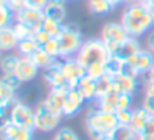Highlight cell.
I'll list each match as a JSON object with an SVG mask.
<instances>
[{
	"mask_svg": "<svg viewBox=\"0 0 154 140\" xmlns=\"http://www.w3.org/2000/svg\"><path fill=\"white\" fill-rule=\"evenodd\" d=\"M44 10H38V9H32V7H27L24 6L21 10H18L15 13V21L17 22H21L27 27H30L33 31H38L44 22Z\"/></svg>",
	"mask_w": 154,
	"mask_h": 140,
	"instance_id": "cell-12",
	"label": "cell"
},
{
	"mask_svg": "<svg viewBox=\"0 0 154 140\" xmlns=\"http://www.w3.org/2000/svg\"><path fill=\"white\" fill-rule=\"evenodd\" d=\"M154 55L145 48L136 52L133 57H130L126 61V72L135 75V76H147V73L153 69Z\"/></svg>",
	"mask_w": 154,
	"mask_h": 140,
	"instance_id": "cell-7",
	"label": "cell"
},
{
	"mask_svg": "<svg viewBox=\"0 0 154 140\" xmlns=\"http://www.w3.org/2000/svg\"><path fill=\"white\" fill-rule=\"evenodd\" d=\"M153 115H150L148 113V110L145 109V107H138V109H133V118H132V122H130V127L138 133V136H139V133H141V130L144 128V125L147 124V121L151 118Z\"/></svg>",
	"mask_w": 154,
	"mask_h": 140,
	"instance_id": "cell-23",
	"label": "cell"
},
{
	"mask_svg": "<svg viewBox=\"0 0 154 140\" xmlns=\"http://www.w3.org/2000/svg\"><path fill=\"white\" fill-rule=\"evenodd\" d=\"M97 140H115L112 137V134H106V136H102V137H99Z\"/></svg>",
	"mask_w": 154,
	"mask_h": 140,
	"instance_id": "cell-49",
	"label": "cell"
},
{
	"mask_svg": "<svg viewBox=\"0 0 154 140\" xmlns=\"http://www.w3.org/2000/svg\"><path fill=\"white\" fill-rule=\"evenodd\" d=\"M138 1H141V3H144V4H148L151 0H138Z\"/></svg>",
	"mask_w": 154,
	"mask_h": 140,
	"instance_id": "cell-53",
	"label": "cell"
},
{
	"mask_svg": "<svg viewBox=\"0 0 154 140\" xmlns=\"http://www.w3.org/2000/svg\"><path fill=\"white\" fill-rule=\"evenodd\" d=\"M55 39H57L58 46H60L61 58L75 57L76 52L79 51V48L84 43L82 33L76 24H64L61 33Z\"/></svg>",
	"mask_w": 154,
	"mask_h": 140,
	"instance_id": "cell-4",
	"label": "cell"
},
{
	"mask_svg": "<svg viewBox=\"0 0 154 140\" xmlns=\"http://www.w3.org/2000/svg\"><path fill=\"white\" fill-rule=\"evenodd\" d=\"M118 95L120 93L112 91V93L106 94L100 98H97L94 101V104L102 110V112H117V104H118Z\"/></svg>",
	"mask_w": 154,
	"mask_h": 140,
	"instance_id": "cell-21",
	"label": "cell"
},
{
	"mask_svg": "<svg viewBox=\"0 0 154 140\" xmlns=\"http://www.w3.org/2000/svg\"><path fill=\"white\" fill-rule=\"evenodd\" d=\"M42 76H44L45 84L50 87V90H54V88L69 90V88H70L69 82L66 81V78H64L63 73L60 72V69H58V66H57V61L52 64L51 67H48V69L44 70Z\"/></svg>",
	"mask_w": 154,
	"mask_h": 140,
	"instance_id": "cell-14",
	"label": "cell"
},
{
	"mask_svg": "<svg viewBox=\"0 0 154 140\" xmlns=\"http://www.w3.org/2000/svg\"><path fill=\"white\" fill-rule=\"evenodd\" d=\"M15 21V13L8 7H0V28L3 27H8V25H12Z\"/></svg>",
	"mask_w": 154,
	"mask_h": 140,
	"instance_id": "cell-36",
	"label": "cell"
},
{
	"mask_svg": "<svg viewBox=\"0 0 154 140\" xmlns=\"http://www.w3.org/2000/svg\"><path fill=\"white\" fill-rule=\"evenodd\" d=\"M114 7H117V6H120V4H124V0H108Z\"/></svg>",
	"mask_w": 154,
	"mask_h": 140,
	"instance_id": "cell-48",
	"label": "cell"
},
{
	"mask_svg": "<svg viewBox=\"0 0 154 140\" xmlns=\"http://www.w3.org/2000/svg\"><path fill=\"white\" fill-rule=\"evenodd\" d=\"M17 100H18V98H17ZM17 100L5 103L3 107L0 109V131H3L9 124H12V121H11V113H12V107H14V104L17 103Z\"/></svg>",
	"mask_w": 154,
	"mask_h": 140,
	"instance_id": "cell-30",
	"label": "cell"
},
{
	"mask_svg": "<svg viewBox=\"0 0 154 140\" xmlns=\"http://www.w3.org/2000/svg\"><path fill=\"white\" fill-rule=\"evenodd\" d=\"M139 140H154V139H150V137H139Z\"/></svg>",
	"mask_w": 154,
	"mask_h": 140,
	"instance_id": "cell-54",
	"label": "cell"
},
{
	"mask_svg": "<svg viewBox=\"0 0 154 140\" xmlns=\"http://www.w3.org/2000/svg\"><path fill=\"white\" fill-rule=\"evenodd\" d=\"M132 103H133V95H130V94H120V95H118L117 110H121V109H132Z\"/></svg>",
	"mask_w": 154,
	"mask_h": 140,
	"instance_id": "cell-40",
	"label": "cell"
},
{
	"mask_svg": "<svg viewBox=\"0 0 154 140\" xmlns=\"http://www.w3.org/2000/svg\"><path fill=\"white\" fill-rule=\"evenodd\" d=\"M0 81L2 82H5L9 88H12L14 91H20L21 88H23V82L17 78V75L15 73H2V76H0Z\"/></svg>",
	"mask_w": 154,
	"mask_h": 140,
	"instance_id": "cell-32",
	"label": "cell"
},
{
	"mask_svg": "<svg viewBox=\"0 0 154 140\" xmlns=\"http://www.w3.org/2000/svg\"><path fill=\"white\" fill-rule=\"evenodd\" d=\"M112 137L115 140H139L138 133L130 125H118L112 131Z\"/></svg>",
	"mask_w": 154,
	"mask_h": 140,
	"instance_id": "cell-29",
	"label": "cell"
},
{
	"mask_svg": "<svg viewBox=\"0 0 154 140\" xmlns=\"http://www.w3.org/2000/svg\"><path fill=\"white\" fill-rule=\"evenodd\" d=\"M2 58H3V52L0 51V63H2Z\"/></svg>",
	"mask_w": 154,
	"mask_h": 140,
	"instance_id": "cell-56",
	"label": "cell"
},
{
	"mask_svg": "<svg viewBox=\"0 0 154 140\" xmlns=\"http://www.w3.org/2000/svg\"><path fill=\"white\" fill-rule=\"evenodd\" d=\"M114 81V90L120 94H130L135 95V93L139 88V79L138 76L129 73V72H121L115 76H112Z\"/></svg>",
	"mask_w": 154,
	"mask_h": 140,
	"instance_id": "cell-11",
	"label": "cell"
},
{
	"mask_svg": "<svg viewBox=\"0 0 154 140\" xmlns=\"http://www.w3.org/2000/svg\"><path fill=\"white\" fill-rule=\"evenodd\" d=\"M139 137H150V139H154V116H151L147 124L144 125V128L141 130L139 133Z\"/></svg>",
	"mask_w": 154,
	"mask_h": 140,
	"instance_id": "cell-41",
	"label": "cell"
},
{
	"mask_svg": "<svg viewBox=\"0 0 154 140\" xmlns=\"http://www.w3.org/2000/svg\"><path fill=\"white\" fill-rule=\"evenodd\" d=\"M115 115L120 125H130L132 118H133V109H121V110H117Z\"/></svg>",
	"mask_w": 154,
	"mask_h": 140,
	"instance_id": "cell-38",
	"label": "cell"
},
{
	"mask_svg": "<svg viewBox=\"0 0 154 140\" xmlns=\"http://www.w3.org/2000/svg\"><path fill=\"white\" fill-rule=\"evenodd\" d=\"M145 81H150V82H154V66L153 69L147 73V76H145Z\"/></svg>",
	"mask_w": 154,
	"mask_h": 140,
	"instance_id": "cell-47",
	"label": "cell"
},
{
	"mask_svg": "<svg viewBox=\"0 0 154 140\" xmlns=\"http://www.w3.org/2000/svg\"><path fill=\"white\" fill-rule=\"evenodd\" d=\"M24 6H26V0H8V7L14 13H17L18 10H21Z\"/></svg>",
	"mask_w": 154,
	"mask_h": 140,
	"instance_id": "cell-44",
	"label": "cell"
},
{
	"mask_svg": "<svg viewBox=\"0 0 154 140\" xmlns=\"http://www.w3.org/2000/svg\"><path fill=\"white\" fill-rule=\"evenodd\" d=\"M20 60H21V55L18 52L5 54L2 58V63H0V72L2 73H15Z\"/></svg>",
	"mask_w": 154,
	"mask_h": 140,
	"instance_id": "cell-25",
	"label": "cell"
},
{
	"mask_svg": "<svg viewBox=\"0 0 154 140\" xmlns=\"http://www.w3.org/2000/svg\"><path fill=\"white\" fill-rule=\"evenodd\" d=\"M50 3V0H26V6L38 10H44L45 6Z\"/></svg>",
	"mask_w": 154,
	"mask_h": 140,
	"instance_id": "cell-43",
	"label": "cell"
},
{
	"mask_svg": "<svg viewBox=\"0 0 154 140\" xmlns=\"http://www.w3.org/2000/svg\"><path fill=\"white\" fill-rule=\"evenodd\" d=\"M63 1H64V3H66V1H75V0H63Z\"/></svg>",
	"mask_w": 154,
	"mask_h": 140,
	"instance_id": "cell-57",
	"label": "cell"
},
{
	"mask_svg": "<svg viewBox=\"0 0 154 140\" xmlns=\"http://www.w3.org/2000/svg\"><path fill=\"white\" fill-rule=\"evenodd\" d=\"M3 104H5V101H3V100H0V109L3 107Z\"/></svg>",
	"mask_w": 154,
	"mask_h": 140,
	"instance_id": "cell-55",
	"label": "cell"
},
{
	"mask_svg": "<svg viewBox=\"0 0 154 140\" xmlns=\"http://www.w3.org/2000/svg\"><path fill=\"white\" fill-rule=\"evenodd\" d=\"M39 43L33 39V36L32 37H27V39H23V40H20L18 42V46H17V52L21 55V57H30L36 49H39Z\"/></svg>",
	"mask_w": 154,
	"mask_h": 140,
	"instance_id": "cell-28",
	"label": "cell"
},
{
	"mask_svg": "<svg viewBox=\"0 0 154 140\" xmlns=\"http://www.w3.org/2000/svg\"><path fill=\"white\" fill-rule=\"evenodd\" d=\"M75 57L85 67L88 76L99 79L102 75H105V63L111 57V52L100 37H93L84 40Z\"/></svg>",
	"mask_w": 154,
	"mask_h": 140,
	"instance_id": "cell-1",
	"label": "cell"
},
{
	"mask_svg": "<svg viewBox=\"0 0 154 140\" xmlns=\"http://www.w3.org/2000/svg\"><path fill=\"white\" fill-rule=\"evenodd\" d=\"M57 66L66 81L69 82L70 87H76V84L87 75L85 67L76 60V57H67V58H58Z\"/></svg>",
	"mask_w": 154,
	"mask_h": 140,
	"instance_id": "cell-8",
	"label": "cell"
},
{
	"mask_svg": "<svg viewBox=\"0 0 154 140\" xmlns=\"http://www.w3.org/2000/svg\"><path fill=\"white\" fill-rule=\"evenodd\" d=\"M39 67L35 64V61L30 58V57H21L18 66H17V70H15V75L17 78L26 85V84H30L33 82L38 75H39Z\"/></svg>",
	"mask_w": 154,
	"mask_h": 140,
	"instance_id": "cell-13",
	"label": "cell"
},
{
	"mask_svg": "<svg viewBox=\"0 0 154 140\" xmlns=\"http://www.w3.org/2000/svg\"><path fill=\"white\" fill-rule=\"evenodd\" d=\"M17 98H18V93L14 91V90L9 88L5 82L0 81V100H3L5 103H8V101H14V100H17Z\"/></svg>",
	"mask_w": 154,
	"mask_h": 140,
	"instance_id": "cell-37",
	"label": "cell"
},
{
	"mask_svg": "<svg viewBox=\"0 0 154 140\" xmlns=\"http://www.w3.org/2000/svg\"><path fill=\"white\" fill-rule=\"evenodd\" d=\"M118 119L115 112H102L96 104L87 110L85 115V128L91 140H97L102 136L112 134L118 127Z\"/></svg>",
	"mask_w": 154,
	"mask_h": 140,
	"instance_id": "cell-3",
	"label": "cell"
},
{
	"mask_svg": "<svg viewBox=\"0 0 154 140\" xmlns=\"http://www.w3.org/2000/svg\"><path fill=\"white\" fill-rule=\"evenodd\" d=\"M44 15L48 19L57 21L60 24H64L66 16H67V9H66L64 1H51L50 0V3L44 9Z\"/></svg>",
	"mask_w": 154,
	"mask_h": 140,
	"instance_id": "cell-17",
	"label": "cell"
},
{
	"mask_svg": "<svg viewBox=\"0 0 154 140\" xmlns=\"http://www.w3.org/2000/svg\"><path fill=\"white\" fill-rule=\"evenodd\" d=\"M96 82H97V87H96V100L100 98V97H103V95H106V94L115 91V90H114L112 76L108 75V73H105V75H102L99 79H96Z\"/></svg>",
	"mask_w": 154,
	"mask_h": 140,
	"instance_id": "cell-26",
	"label": "cell"
},
{
	"mask_svg": "<svg viewBox=\"0 0 154 140\" xmlns=\"http://www.w3.org/2000/svg\"><path fill=\"white\" fill-rule=\"evenodd\" d=\"M11 121H12V124H15L18 127L35 130V121H36L35 109H32L30 104H27V103H24L18 98L17 103L14 104V107H12Z\"/></svg>",
	"mask_w": 154,
	"mask_h": 140,
	"instance_id": "cell-9",
	"label": "cell"
},
{
	"mask_svg": "<svg viewBox=\"0 0 154 140\" xmlns=\"http://www.w3.org/2000/svg\"><path fill=\"white\" fill-rule=\"evenodd\" d=\"M12 27H14V30H15V34H17L18 40H23V39L32 37V36L35 34V31H33L30 27H27V25H24V24H21V22L14 21Z\"/></svg>",
	"mask_w": 154,
	"mask_h": 140,
	"instance_id": "cell-35",
	"label": "cell"
},
{
	"mask_svg": "<svg viewBox=\"0 0 154 140\" xmlns=\"http://www.w3.org/2000/svg\"><path fill=\"white\" fill-rule=\"evenodd\" d=\"M8 6V0H0V7H5Z\"/></svg>",
	"mask_w": 154,
	"mask_h": 140,
	"instance_id": "cell-51",
	"label": "cell"
},
{
	"mask_svg": "<svg viewBox=\"0 0 154 140\" xmlns=\"http://www.w3.org/2000/svg\"><path fill=\"white\" fill-rule=\"evenodd\" d=\"M35 131L32 128H23L15 124H9L3 131H0V140H33Z\"/></svg>",
	"mask_w": 154,
	"mask_h": 140,
	"instance_id": "cell-15",
	"label": "cell"
},
{
	"mask_svg": "<svg viewBox=\"0 0 154 140\" xmlns=\"http://www.w3.org/2000/svg\"><path fill=\"white\" fill-rule=\"evenodd\" d=\"M33 39H35V40L39 43V46L42 48L44 45H45V43H47V42H48V40H50V39H52V37L50 36V34H48V33H47V31H45V30L39 28L38 31H35V34H33Z\"/></svg>",
	"mask_w": 154,
	"mask_h": 140,
	"instance_id": "cell-42",
	"label": "cell"
},
{
	"mask_svg": "<svg viewBox=\"0 0 154 140\" xmlns=\"http://www.w3.org/2000/svg\"><path fill=\"white\" fill-rule=\"evenodd\" d=\"M63 25H64V24H60V22H57V21H52V19H48V18H44V22H42L41 28L45 30L51 37H57V36L61 33Z\"/></svg>",
	"mask_w": 154,
	"mask_h": 140,
	"instance_id": "cell-31",
	"label": "cell"
},
{
	"mask_svg": "<svg viewBox=\"0 0 154 140\" xmlns=\"http://www.w3.org/2000/svg\"><path fill=\"white\" fill-rule=\"evenodd\" d=\"M120 22L123 24L124 30L127 31L130 37L139 39L153 30L154 16L147 4L141 1H135V3L126 4V7L121 12Z\"/></svg>",
	"mask_w": 154,
	"mask_h": 140,
	"instance_id": "cell-2",
	"label": "cell"
},
{
	"mask_svg": "<svg viewBox=\"0 0 154 140\" xmlns=\"http://www.w3.org/2000/svg\"><path fill=\"white\" fill-rule=\"evenodd\" d=\"M18 37L12 25L0 28V51L2 52H12L18 46Z\"/></svg>",
	"mask_w": 154,
	"mask_h": 140,
	"instance_id": "cell-19",
	"label": "cell"
},
{
	"mask_svg": "<svg viewBox=\"0 0 154 140\" xmlns=\"http://www.w3.org/2000/svg\"><path fill=\"white\" fill-rule=\"evenodd\" d=\"M142 49L141 46V43H139V40L136 39V37H127L126 40H123L118 46L115 48V51H114V54L112 55H115V57H118L120 60H123V61H127L130 57H133L136 52H139Z\"/></svg>",
	"mask_w": 154,
	"mask_h": 140,
	"instance_id": "cell-16",
	"label": "cell"
},
{
	"mask_svg": "<svg viewBox=\"0 0 154 140\" xmlns=\"http://www.w3.org/2000/svg\"><path fill=\"white\" fill-rule=\"evenodd\" d=\"M144 95H154V82L145 81V94Z\"/></svg>",
	"mask_w": 154,
	"mask_h": 140,
	"instance_id": "cell-46",
	"label": "cell"
},
{
	"mask_svg": "<svg viewBox=\"0 0 154 140\" xmlns=\"http://www.w3.org/2000/svg\"><path fill=\"white\" fill-rule=\"evenodd\" d=\"M44 49L51 55V57H54L55 60H58V58H61V54H60V46H58V42H57V39L55 37H52V39H50L45 45H44Z\"/></svg>",
	"mask_w": 154,
	"mask_h": 140,
	"instance_id": "cell-39",
	"label": "cell"
},
{
	"mask_svg": "<svg viewBox=\"0 0 154 140\" xmlns=\"http://www.w3.org/2000/svg\"><path fill=\"white\" fill-rule=\"evenodd\" d=\"M87 9L91 15L106 16V15L111 13L114 6L108 0H87Z\"/></svg>",
	"mask_w": 154,
	"mask_h": 140,
	"instance_id": "cell-22",
	"label": "cell"
},
{
	"mask_svg": "<svg viewBox=\"0 0 154 140\" xmlns=\"http://www.w3.org/2000/svg\"><path fill=\"white\" fill-rule=\"evenodd\" d=\"M20 91H21V90H20ZM20 91H18V93H20ZM38 97H39V90H38L36 87H27L26 90H23L21 94L18 95V98H20L21 101L27 103V104L35 103V101L38 100Z\"/></svg>",
	"mask_w": 154,
	"mask_h": 140,
	"instance_id": "cell-33",
	"label": "cell"
},
{
	"mask_svg": "<svg viewBox=\"0 0 154 140\" xmlns=\"http://www.w3.org/2000/svg\"><path fill=\"white\" fill-rule=\"evenodd\" d=\"M35 115H36V121H35V130L41 131V133H52L57 131L60 128V124L63 121V115L57 113L55 110L50 109L44 100L35 107Z\"/></svg>",
	"mask_w": 154,
	"mask_h": 140,
	"instance_id": "cell-5",
	"label": "cell"
},
{
	"mask_svg": "<svg viewBox=\"0 0 154 140\" xmlns=\"http://www.w3.org/2000/svg\"><path fill=\"white\" fill-rule=\"evenodd\" d=\"M147 6H148V9H150V12L153 13V16H154V0H151V1H150V3L147 4Z\"/></svg>",
	"mask_w": 154,
	"mask_h": 140,
	"instance_id": "cell-50",
	"label": "cell"
},
{
	"mask_svg": "<svg viewBox=\"0 0 154 140\" xmlns=\"http://www.w3.org/2000/svg\"><path fill=\"white\" fill-rule=\"evenodd\" d=\"M96 87H97V82L94 78L85 75L78 84H76V88L79 90V93L84 95L85 101L87 103H94L96 101Z\"/></svg>",
	"mask_w": 154,
	"mask_h": 140,
	"instance_id": "cell-20",
	"label": "cell"
},
{
	"mask_svg": "<svg viewBox=\"0 0 154 140\" xmlns=\"http://www.w3.org/2000/svg\"><path fill=\"white\" fill-rule=\"evenodd\" d=\"M147 49L154 55V28L147 34Z\"/></svg>",
	"mask_w": 154,
	"mask_h": 140,
	"instance_id": "cell-45",
	"label": "cell"
},
{
	"mask_svg": "<svg viewBox=\"0 0 154 140\" xmlns=\"http://www.w3.org/2000/svg\"><path fill=\"white\" fill-rule=\"evenodd\" d=\"M66 93H67V90H60V88L50 90V93L47 94V97L44 98V103L50 109L63 115V107H64V101H66Z\"/></svg>",
	"mask_w": 154,
	"mask_h": 140,
	"instance_id": "cell-18",
	"label": "cell"
},
{
	"mask_svg": "<svg viewBox=\"0 0 154 140\" xmlns=\"http://www.w3.org/2000/svg\"><path fill=\"white\" fill-rule=\"evenodd\" d=\"M52 140H79V137H78V134L72 128H69V127H60L55 131Z\"/></svg>",
	"mask_w": 154,
	"mask_h": 140,
	"instance_id": "cell-34",
	"label": "cell"
},
{
	"mask_svg": "<svg viewBox=\"0 0 154 140\" xmlns=\"http://www.w3.org/2000/svg\"><path fill=\"white\" fill-rule=\"evenodd\" d=\"M138 0H124V4H130V3H135Z\"/></svg>",
	"mask_w": 154,
	"mask_h": 140,
	"instance_id": "cell-52",
	"label": "cell"
},
{
	"mask_svg": "<svg viewBox=\"0 0 154 140\" xmlns=\"http://www.w3.org/2000/svg\"><path fill=\"white\" fill-rule=\"evenodd\" d=\"M30 58L35 61V64L41 69V70H45V69H48V67H51L52 64L57 61L54 57H51L44 48H39V49H36L32 55H30Z\"/></svg>",
	"mask_w": 154,
	"mask_h": 140,
	"instance_id": "cell-24",
	"label": "cell"
},
{
	"mask_svg": "<svg viewBox=\"0 0 154 140\" xmlns=\"http://www.w3.org/2000/svg\"><path fill=\"white\" fill-rule=\"evenodd\" d=\"M124 70H126V61L120 60L115 55H111L108 58V61L105 63V73H108L111 76H115V75H118Z\"/></svg>",
	"mask_w": 154,
	"mask_h": 140,
	"instance_id": "cell-27",
	"label": "cell"
},
{
	"mask_svg": "<svg viewBox=\"0 0 154 140\" xmlns=\"http://www.w3.org/2000/svg\"><path fill=\"white\" fill-rule=\"evenodd\" d=\"M99 37L105 42L108 51H109L111 55H112L114 51H115V48L118 46L123 40H126V39L129 37V34H127V31L124 30V27H123L121 22L109 21V22H105L102 25Z\"/></svg>",
	"mask_w": 154,
	"mask_h": 140,
	"instance_id": "cell-6",
	"label": "cell"
},
{
	"mask_svg": "<svg viewBox=\"0 0 154 140\" xmlns=\"http://www.w3.org/2000/svg\"><path fill=\"white\" fill-rule=\"evenodd\" d=\"M85 103L87 101H85L84 95L79 93V90L76 87H70L66 93V101H64V107H63V118H72V116L78 115Z\"/></svg>",
	"mask_w": 154,
	"mask_h": 140,
	"instance_id": "cell-10",
	"label": "cell"
}]
</instances>
